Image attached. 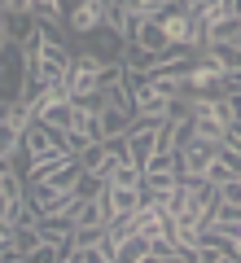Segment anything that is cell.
<instances>
[{
	"instance_id": "cell-1",
	"label": "cell",
	"mask_w": 241,
	"mask_h": 263,
	"mask_svg": "<svg viewBox=\"0 0 241 263\" xmlns=\"http://www.w3.org/2000/svg\"><path fill=\"white\" fill-rule=\"evenodd\" d=\"M66 92H70L75 101H97V92H101V62H97L88 48H84V53H75Z\"/></svg>"
},
{
	"instance_id": "cell-2",
	"label": "cell",
	"mask_w": 241,
	"mask_h": 263,
	"mask_svg": "<svg viewBox=\"0 0 241 263\" xmlns=\"http://www.w3.org/2000/svg\"><path fill=\"white\" fill-rule=\"evenodd\" d=\"M22 79H27L22 44H5V53H0V101H18L22 97Z\"/></svg>"
},
{
	"instance_id": "cell-3",
	"label": "cell",
	"mask_w": 241,
	"mask_h": 263,
	"mask_svg": "<svg viewBox=\"0 0 241 263\" xmlns=\"http://www.w3.org/2000/svg\"><path fill=\"white\" fill-rule=\"evenodd\" d=\"M57 141H53V127H44L40 119H31L27 127H22V149H18V162H40V158H57Z\"/></svg>"
},
{
	"instance_id": "cell-4",
	"label": "cell",
	"mask_w": 241,
	"mask_h": 263,
	"mask_svg": "<svg viewBox=\"0 0 241 263\" xmlns=\"http://www.w3.org/2000/svg\"><path fill=\"white\" fill-rule=\"evenodd\" d=\"M97 27H105V0H79L70 13H66V31L70 35H92Z\"/></svg>"
},
{
	"instance_id": "cell-5",
	"label": "cell",
	"mask_w": 241,
	"mask_h": 263,
	"mask_svg": "<svg viewBox=\"0 0 241 263\" xmlns=\"http://www.w3.org/2000/svg\"><path fill=\"white\" fill-rule=\"evenodd\" d=\"M215 149H219V141H206V136L189 141L184 149H180V176H206V167H211Z\"/></svg>"
},
{
	"instance_id": "cell-6",
	"label": "cell",
	"mask_w": 241,
	"mask_h": 263,
	"mask_svg": "<svg viewBox=\"0 0 241 263\" xmlns=\"http://www.w3.org/2000/svg\"><path fill=\"white\" fill-rule=\"evenodd\" d=\"M193 127H197V136H206V141H224V136H228V123L215 114L211 97H202V101L193 105Z\"/></svg>"
},
{
	"instance_id": "cell-7",
	"label": "cell",
	"mask_w": 241,
	"mask_h": 263,
	"mask_svg": "<svg viewBox=\"0 0 241 263\" xmlns=\"http://www.w3.org/2000/svg\"><path fill=\"white\" fill-rule=\"evenodd\" d=\"M114 250H119V263H149V237L127 228L123 237H114Z\"/></svg>"
},
{
	"instance_id": "cell-8",
	"label": "cell",
	"mask_w": 241,
	"mask_h": 263,
	"mask_svg": "<svg viewBox=\"0 0 241 263\" xmlns=\"http://www.w3.org/2000/svg\"><path fill=\"white\" fill-rule=\"evenodd\" d=\"M228 40H241V18L237 13H215L206 18V44H228Z\"/></svg>"
},
{
	"instance_id": "cell-9",
	"label": "cell",
	"mask_w": 241,
	"mask_h": 263,
	"mask_svg": "<svg viewBox=\"0 0 241 263\" xmlns=\"http://www.w3.org/2000/svg\"><path fill=\"white\" fill-rule=\"evenodd\" d=\"M132 44H140L145 53H154V57L171 53V40H167V31H162V22H158V18H145V27L136 31V40H132Z\"/></svg>"
},
{
	"instance_id": "cell-10",
	"label": "cell",
	"mask_w": 241,
	"mask_h": 263,
	"mask_svg": "<svg viewBox=\"0 0 241 263\" xmlns=\"http://www.w3.org/2000/svg\"><path fill=\"white\" fill-rule=\"evenodd\" d=\"M13 9L35 13V18H40V22H48V27H62V22H66V0H18Z\"/></svg>"
},
{
	"instance_id": "cell-11",
	"label": "cell",
	"mask_w": 241,
	"mask_h": 263,
	"mask_svg": "<svg viewBox=\"0 0 241 263\" xmlns=\"http://www.w3.org/2000/svg\"><path fill=\"white\" fill-rule=\"evenodd\" d=\"M132 123H136V114L132 110H114V105H101V136L110 141V136H127Z\"/></svg>"
},
{
	"instance_id": "cell-12",
	"label": "cell",
	"mask_w": 241,
	"mask_h": 263,
	"mask_svg": "<svg viewBox=\"0 0 241 263\" xmlns=\"http://www.w3.org/2000/svg\"><path fill=\"white\" fill-rule=\"evenodd\" d=\"M79 162H84L88 171H97V167L105 162V141H92V145H88L84 154H79Z\"/></svg>"
},
{
	"instance_id": "cell-13",
	"label": "cell",
	"mask_w": 241,
	"mask_h": 263,
	"mask_svg": "<svg viewBox=\"0 0 241 263\" xmlns=\"http://www.w3.org/2000/svg\"><path fill=\"white\" fill-rule=\"evenodd\" d=\"M219 202L241 206V176H232V180H224V184H219Z\"/></svg>"
},
{
	"instance_id": "cell-14",
	"label": "cell",
	"mask_w": 241,
	"mask_h": 263,
	"mask_svg": "<svg viewBox=\"0 0 241 263\" xmlns=\"http://www.w3.org/2000/svg\"><path fill=\"white\" fill-rule=\"evenodd\" d=\"M13 176H18V158L0 154V184H5V180H13Z\"/></svg>"
},
{
	"instance_id": "cell-15",
	"label": "cell",
	"mask_w": 241,
	"mask_h": 263,
	"mask_svg": "<svg viewBox=\"0 0 241 263\" xmlns=\"http://www.w3.org/2000/svg\"><path fill=\"white\" fill-rule=\"evenodd\" d=\"M224 141H228V145H232V149H237V154H241V123H232V127H228V136H224Z\"/></svg>"
}]
</instances>
